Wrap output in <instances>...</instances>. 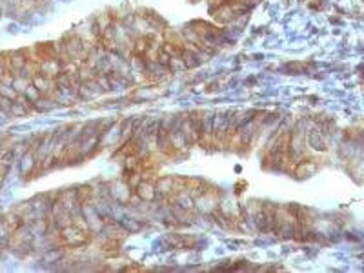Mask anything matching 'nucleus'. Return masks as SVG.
<instances>
[{"mask_svg": "<svg viewBox=\"0 0 364 273\" xmlns=\"http://www.w3.org/2000/svg\"><path fill=\"white\" fill-rule=\"evenodd\" d=\"M317 171V162L315 160H312V158H302V160H299L297 166L293 168V175L297 178H304V177H310V175H313V173Z\"/></svg>", "mask_w": 364, "mask_h": 273, "instance_id": "obj_1", "label": "nucleus"}, {"mask_svg": "<svg viewBox=\"0 0 364 273\" xmlns=\"http://www.w3.org/2000/svg\"><path fill=\"white\" fill-rule=\"evenodd\" d=\"M135 193H137V197H139L140 201H148L151 202L157 197V190H155V186L151 184L149 180H140L139 184H137V188H135Z\"/></svg>", "mask_w": 364, "mask_h": 273, "instance_id": "obj_2", "label": "nucleus"}, {"mask_svg": "<svg viewBox=\"0 0 364 273\" xmlns=\"http://www.w3.org/2000/svg\"><path fill=\"white\" fill-rule=\"evenodd\" d=\"M157 193H162V195H169V193L177 192V182L173 177H162L157 180V186H155Z\"/></svg>", "mask_w": 364, "mask_h": 273, "instance_id": "obj_3", "label": "nucleus"}, {"mask_svg": "<svg viewBox=\"0 0 364 273\" xmlns=\"http://www.w3.org/2000/svg\"><path fill=\"white\" fill-rule=\"evenodd\" d=\"M308 144L312 146V148H315V149H319V151H326V140H324V137L321 135V131H312L310 133V137H308Z\"/></svg>", "mask_w": 364, "mask_h": 273, "instance_id": "obj_4", "label": "nucleus"}, {"mask_svg": "<svg viewBox=\"0 0 364 273\" xmlns=\"http://www.w3.org/2000/svg\"><path fill=\"white\" fill-rule=\"evenodd\" d=\"M91 193H93V188H91V186H82L80 190H77V201L78 202H86V199H89Z\"/></svg>", "mask_w": 364, "mask_h": 273, "instance_id": "obj_5", "label": "nucleus"}]
</instances>
